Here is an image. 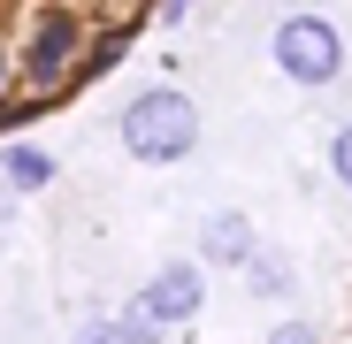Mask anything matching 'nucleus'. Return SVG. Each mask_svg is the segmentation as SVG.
<instances>
[{
	"label": "nucleus",
	"mask_w": 352,
	"mask_h": 344,
	"mask_svg": "<svg viewBox=\"0 0 352 344\" xmlns=\"http://www.w3.org/2000/svg\"><path fill=\"white\" fill-rule=\"evenodd\" d=\"M123 153L131 161H146V168H168V161H184L192 146H199V107H192V92H176V84H146V92H131L123 100Z\"/></svg>",
	"instance_id": "obj_1"
},
{
	"label": "nucleus",
	"mask_w": 352,
	"mask_h": 344,
	"mask_svg": "<svg viewBox=\"0 0 352 344\" xmlns=\"http://www.w3.org/2000/svg\"><path fill=\"white\" fill-rule=\"evenodd\" d=\"M77 54H85V16H77V0H54V8L31 16L23 46H16V77L38 100H54V92L77 84Z\"/></svg>",
	"instance_id": "obj_2"
},
{
	"label": "nucleus",
	"mask_w": 352,
	"mask_h": 344,
	"mask_svg": "<svg viewBox=\"0 0 352 344\" xmlns=\"http://www.w3.org/2000/svg\"><path fill=\"white\" fill-rule=\"evenodd\" d=\"M268 54H276V69L291 84H307V92H329L344 77V38H337L329 16H283L276 38H268Z\"/></svg>",
	"instance_id": "obj_3"
},
{
	"label": "nucleus",
	"mask_w": 352,
	"mask_h": 344,
	"mask_svg": "<svg viewBox=\"0 0 352 344\" xmlns=\"http://www.w3.org/2000/svg\"><path fill=\"white\" fill-rule=\"evenodd\" d=\"M199 306H207V275H199V260H168V268H153L146 291H138V314L161 321V329L199 321Z\"/></svg>",
	"instance_id": "obj_4"
},
{
	"label": "nucleus",
	"mask_w": 352,
	"mask_h": 344,
	"mask_svg": "<svg viewBox=\"0 0 352 344\" xmlns=\"http://www.w3.org/2000/svg\"><path fill=\"white\" fill-rule=\"evenodd\" d=\"M253 253H261L253 214H207V229H199V268H245Z\"/></svg>",
	"instance_id": "obj_5"
},
{
	"label": "nucleus",
	"mask_w": 352,
	"mask_h": 344,
	"mask_svg": "<svg viewBox=\"0 0 352 344\" xmlns=\"http://www.w3.org/2000/svg\"><path fill=\"white\" fill-rule=\"evenodd\" d=\"M0 184H8L16 199L46 192V184H54V153H46V146H23V138H16V146H0Z\"/></svg>",
	"instance_id": "obj_6"
},
{
	"label": "nucleus",
	"mask_w": 352,
	"mask_h": 344,
	"mask_svg": "<svg viewBox=\"0 0 352 344\" xmlns=\"http://www.w3.org/2000/svg\"><path fill=\"white\" fill-rule=\"evenodd\" d=\"M123 54H131V23H107V31L85 38V54H77V84H85V77H107Z\"/></svg>",
	"instance_id": "obj_7"
},
{
	"label": "nucleus",
	"mask_w": 352,
	"mask_h": 344,
	"mask_svg": "<svg viewBox=\"0 0 352 344\" xmlns=\"http://www.w3.org/2000/svg\"><path fill=\"white\" fill-rule=\"evenodd\" d=\"M329 176H337V184L352 192V123H344V130L329 138Z\"/></svg>",
	"instance_id": "obj_8"
},
{
	"label": "nucleus",
	"mask_w": 352,
	"mask_h": 344,
	"mask_svg": "<svg viewBox=\"0 0 352 344\" xmlns=\"http://www.w3.org/2000/svg\"><path fill=\"white\" fill-rule=\"evenodd\" d=\"M261 344H322V329H314V321H276Z\"/></svg>",
	"instance_id": "obj_9"
},
{
	"label": "nucleus",
	"mask_w": 352,
	"mask_h": 344,
	"mask_svg": "<svg viewBox=\"0 0 352 344\" xmlns=\"http://www.w3.org/2000/svg\"><path fill=\"white\" fill-rule=\"evenodd\" d=\"M69 344H131V336H123V321H85Z\"/></svg>",
	"instance_id": "obj_10"
},
{
	"label": "nucleus",
	"mask_w": 352,
	"mask_h": 344,
	"mask_svg": "<svg viewBox=\"0 0 352 344\" xmlns=\"http://www.w3.org/2000/svg\"><path fill=\"white\" fill-rule=\"evenodd\" d=\"M8 84H16V46L0 38V100H8Z\"/></svg>",
	"instance_id": "obj_11"
},
{
	"label": "nucleus",
	"mask_w": 352,
	"mask_h": 344,
	"mask_svg": "<svg viewBox=\"0 0 352 344\" xmlns=\"http://www.w3.org/2000/svg\"><path fill=\"white\" fill-rule=\"evenodd\" d=\"M192 8V0H161V23H176V16H184Z\"/></svg>",
	"instance_id": "obj_12"
}]
</instances>
